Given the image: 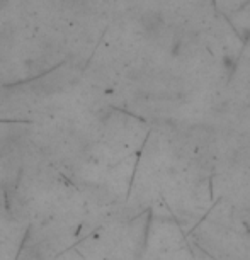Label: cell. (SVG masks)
<instances>
[{
  "label": "cell",
  "mask_w": 250,
  "mask_h": 260,
  "mask_svg": "<svg viewBox=\"0 0 250 260\" xmlns=\"http://www.w3.org/2000/svg\"><path fill=\"white\" fill-rule=\"evenodd\" d=\"M141 24H143L145 29H148V31H155V29H159L164 21H162V16L157 12H150V14H145L143 17H141Z\"/></svg>",
  "instance_id": "1"
}]
</instances>
